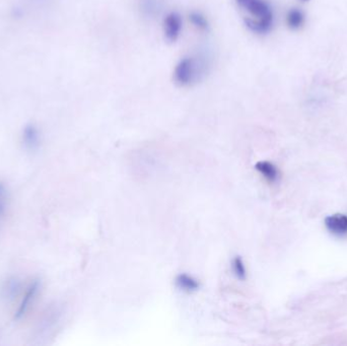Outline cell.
Segmentation results:
<instances>
[{
	"label": "cell",
	"mask_w": 347,
	"mask_h": 346,
	"mask_svg": "<svg viewBox=\"0 0 347 346\" xmlns=\"http://www.w3.org/2000/svg\"><path fill=\"white\" fill-rule=\"evenodd\" d=\"M250 16L245 18L246 25L256 34L268 33L273 24V12L265 0H235Z\"/></svg>",
	"instance_id": "1"
},
{
	"label": "cell",
	"mask_w": 347,
	"mask_h": 346,
	"mask_svg": "<svg viewBox=\"0 0 347 346\" xmlns=\"http://www.w3.org/2000/svg\"><path fill=\"white\" fill-rule=\"evenodd\" d=\"M207 63L202 58H184L176 66L174 72L175 82L182 87L190 86L204 75Z\"/></svg>",
	"instance_id": "2"
},
{
	"label": "cell",
	"mask_w": 347,
	"mask_h": 346,
	"mask_svg": "<svg viewBox=\"0 0 347 346\" xmlns=\"http://www.w3.org/2000/svg\"><path fill=\"white\" fill-rule=\"evenodd\" d=\"M41 290V281L39 279H34L25 288L24 294L18 304V307L14 313V320L22 319L26 313L30 311L31 307L37 300L38 295Z\"/></svg>",
	"instance_id": "3"
},
{
	"label": "cell",
	"mask_w": 347,
	"mask_h": 346,
	"mask_svg": "<svg viewBox=\"0 0 347 346\" xmlns=\"http://www.w3.org/2000/svg\"><path fill=\"white\" fill-rule=\"evenodd\" d=\"M326 230L336 236H347L346 214H335L325 219Z\"/></svg>",
	"instance_id": "4"
},
{
	"label": "cell",
	"mask_w": 347,
	"mask_h": 346,
	"mask_svg": "<svg viewBox=\"0 0 347 346\" xmlns=\"http://www.w3.org/2000/svg\"><path fill=\"white\" fill-rule=\"evenodd\" d=\"M165 35L168 41L175 42L180 36L182 30V18L179 13L171 12L165 19Z\"/></svg>",
	"instance_id": "5"
},
{
	"label": "cell",
	"mask_w": 347,
	"mask_h": 346,
	"mask_svg": "<svg viewBox=\"0 0 347 346\" xmlns=\"http://www.w3.org/2000/svg\"><path fill=\"white\" fill-rule=\"evenodd\" d=\"M255 169L268 183H276L280 177L278 168L273 163L268 161L258 162L255 166Z\"/></svg>",
	"instance_id": "6"
},
{
	"label": "cell",
	"mask_w": 347,
	"mask_h": 346,
	"mask_svg": "<svg viewBox=\"0 0 347 346\" xmlns=\"http://www.w3.org/2000/svg\"><path fill=\"white\" fill-rule=\"evenodd\" d=\"M22 143L29 150H36L41 143L39 130L34 125H29L22 132Z\"/></svg>",
	"instance_id": "7"
},
{
	"label": "cell",
	"mask_w": 347,
	"mask_h": 346,
	"mask_svg": "<svg viewBox=\"0 0 347 346\" xmlns=\"http://www.w3.org/2000/svg\"><path fill=\"white\" fill-rule=\"evenodd\" d=\"M176 285L180 290L187 294L195 292L200 287L198 280L187 273H181L176 277Z\"/></svg>",
	"instance_id": "8"
},
{
	"label": "cell",
	"mask_w": 347,
	"mask_h": 346,
	"mask_svg": "<svg viewBox=\"0 0 347 346\" xmlns=\"http://www.w3.org/2000/svg\"><path fill=\"white\" fill-rule=\"evenodd\" d=\"M306 21L304 12L298 8H291L286 14V23L291 30L301 29Z\"/></svg>",
	"instance_id": "9"
},
{
	"label": "cell",
	"mask_w": 347,
	"mask_h": 346,
	"mask_svg": "<svg viewBox=\"0 0 347 346\" xmlns=\"http://www.w3.org/2000/svg\"><path fill=\"white\" fill-rule=\"evenodd\" d=\"M232 271L233 274L235 275V277L239 280H245L247 277V268L246 265L244 263V261L242 260V258L239 257H235L232 260Z\"/></svg>",
	"instance_id": "10"
},
{
	"label": "cell",
	"mask_w": 347,
	"mask_h": 346,
	"mask_svg": "<svg viewBox=\"0 0 347 346\" xmlns=\"http://www.w3.org/2000/svg\"><path fill=\"white\" fill-rule=\"evenodd\" d=\"M190 20L199 30H206L208 26L206 18L199 12H192L190 14Z\"/></svg>",
	"instance_id": "11"
},
{
	"label": "cell",
	"mask_w": 347,
	"mask_h": 346,
	"mask_svg": "<svg viewBox=\"0 0 347 346\" xmlns=\"http://www.w3.org/2000/svg\"><path fill=\"white\" fill-rule=\"evenodd\" d=\"M143 10L146 11L149 15H152L157 11L158 1L157 0H143L142 1Z\"/></svg>",
	"instance_id": "12"
},
{
	"label": "cell",
	"mask_w": 347,
	"mask_h": 346,
	"mask_svg": "<svg viewBox=\"0 0 347 346\" xmlns=\"http://www.w3.org/2000/svg\"><path fill=\"white\" fill-rule=\"evenodd\" d=\"M6 197H7L6 186L0 181V199H6Z\"/></svg>",
	"instance_id": "13"
},
{
	"label": "cell",
	"mask_w": 347,
	"mask_h": 346,
	"mask_svg": "<svg viewBox=\"0 0 347 346\" xmlns=\"http://www.w3.org/2000/svg\"><path fill=\"white\" fill-rule=\"evenodd\" d=\"M6 211V199H0V218Z\"/></svg>",
	"instance_id": "14"
},
{
	"label": "cell",
	"mask_w": 347,
	"mask_h": 346,
	"mask_svg": "<svg viewBox=\"0 0 347 346\" xmlns=\"http://www.w3.org/2000/svg\"><path fill=\"white\" fill-rule=\"evenodd\" d=\"M300 1H302V2H309L310 0H300Z\"/></svg>",
	"instance_id": "15"
}]
</instances>
